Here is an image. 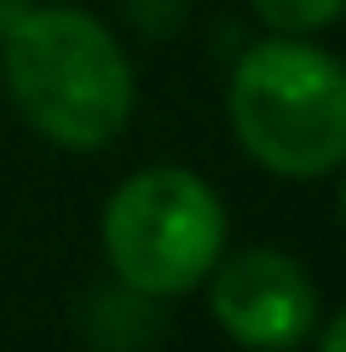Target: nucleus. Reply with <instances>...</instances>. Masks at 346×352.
I'll list each match as a JSON object with an SVG mask.
<instances>
[{
  "label": "nucleus",
  "instance_id": "nucleus-6",
  "mask_svg": "<svg viewBox=\"0 0 346 352\" xmlns=\"http://www.w3.org/2000/svg\"><path fill=\"white\" fill-rule=\"evenodd\" d=\"M317 352H346V306L323 324V335H317Z\"/></svg>",
  "mask_w": 346,
  "mask_h": 352
},
{
  "label": "nucleus",
  "instance_id": "nucleus-7",
  "mask_svg": "<svg viewBox=\"0 0 346 352\" xmlns=\"http://www.w3.org/2000/svg\"><path fill=\"white\" fill-rule=\"evenodd\" d=\"M29 6H35V0H0V35H6V29L18 23L23 12H29Z\"/></svg>",
  "mask_w": 346,
  "mask_h": 352
},
{
  "label": "nucleus",
  "instance_id": "nucleus-5",
  "mask_svg": "<svg viewBox=\"0 0 346 352\" xmlns=\"http://www.w3.org/2000/svg\"><path fill=\"white\" fill-rule=\"evenodd\" d=\"M254 12L271 35H317L346 18V0H254Z\"/></svg>",
  "mask_w": 346,
  "mask_h": 352
},
{
  "label": "nucleus",
  "instance_id": "nucleus-2",
  "mask_svg": "<svg viewBox=\"0 0 346 352\" xmlns=\"http://www.w3.org/2000/svg\"><path fill=\"white\" fill-rule=\"evenodd\" d=\"M225 110L237 144L277 179L346 168V64L306 35H271L242 52Z\"/></svg>",
  "mask_w": 346,
  "mask_h": 352
},
{
  "label": "nucleus",
  "instance_id": "nucleus-3",
  "mask_svg": "<svg viewBox=\"0 0 346 352\" xmlns=\"http://www.w3.org/2000/svg\"><path fill=\"white\" fill-rule=\"evenodd\" d=\"M110 272L144 300L196 289L225 254V208L191 168H139L104 202Z\"/></svg>",
  "mask_w": 346,
  "mask_h": 352
},
{
  "label": "nucleus",
  "instance_id": "nucleus-8",
  "mask_svg": "<svg viewBox=\"0 0 346 352\" xmlns=\"http://www.w3.org/2000/svg\"><path fill=\"white\" fill-rule=\"evenodd\" d=\"M341 219H346V185H341Z\"/></svg>",
  "mask_w": 346,
  "mask_h": 352
},
{
  "label": "nucleus",
  "instance_id": "nucleus-1",
  "mask_svg": "<svg viewBox=\"0 0 346 352\" xmlns=\"http://www.w3.org/2000/svg\"><path fill=\"white\" fill-rule=\"evenodd\" d=\"M12 104L64 151H104L133 122V64L122 41L81 6H29L6 29Z\"/></svg>",
  "mask_w": 346,
  "mask_h": 352
},
{
  "label": "nucleus",
  "instance_id": "nucleus-4",
  "mask_svg": "<svg viewBox=\"0 0 346 352\" xmlns=\"http://www.w3.org/2000/svg\"><path fill=\"white\" fill-rule=\"evenodd\" d=\"M208 312L249 352H295L317 335V283L283 248H242L214 260Z\"/></svg>",
  "mask_w": 346,
  "mask_h": 352
}]
</instances>
